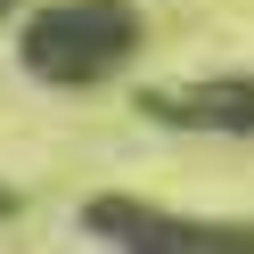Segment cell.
Here are the masks:
<instances>
[{"mask_svg": "<svg viewBox=\"0 0 254 254\" xmlns=\"http://www.w3.org/2000/svg\"><path fill=\"white\" fill-rule=\"evenodd\" d=\"M156 123L172 131H221V139H246L254 131V74H213V82H181V90H148Z\"/></svg>", "mask_w": 254, "mask_h": 254, "instance_id": "cell-3", "label": "cell"}, {"mask_svg": "<svg viewBox=\"0 0 254 254\" xmlns=\"http://www.w3.org/2000/svg\"><path fill=\"white\" fill-rule=\"evenodd\" d=\"M90 238L107 246H254V221H197V213H156L139 197H90Z\"/></svg>", "mask_w": 254, "mask_h": 254, "instance_id": "cell-2", "label": "cell"}, {"mask_svg": "<svg viewBox=\"0 0 254 254\" xmlns=\"http://www.w3.org/2000/svg\"><path fill=\"white\" fill-rule=\"evenodd\" d=\"M8 205H17V197H8V189H0V213H8Z\"/></svg>", "mask_w": 254, "mask_h": 254, "instance_id": "cell-4", "label": "cell"}, {"mask_svg": "<svg viewBox=\"0 0 254 254\" xmlns=\"http://www.w3.org/2000/svg\"><path fill=\"white\" fill-rule=\"evenodd\" d=\"M148 41L139 0H41L17 25V66L50 90H99Z\"/></svg>", "mask_w": 254, "mask_h": 254, "instance_id": "cell-1", "label": "cell"}]
</instances>
